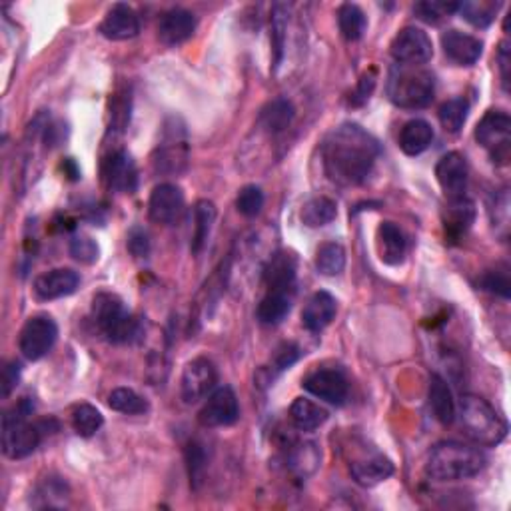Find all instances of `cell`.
Listing matches in <instances>:
<instances>
[{
	"label": "cell",
	"mask_w": 511,
	"mask_h": 511,
	"mask_svg": "<svg viewBox=\"0 0 511 511\" xmlns=\"http://www.w3.org/2000/svg\"><path fill=\"white\" fill-rule=\"evenodd\" d=\"M378 154V140L358 124L338 126L322 144L323 170L330 180L339 186H355L366 180Z\"/></svg>",
	"instance_id": "6da1fadb"
},
{
	"label": "cell",
	"mask_w": 511,
	"mask_h": 511,
	"mask_svg": "<svg viewBox=\"0 0 511 511\" xmlns=\"http://www.w3.org/2000/svg\"><path fill=\"white\" fill-rule=\"evenodd\" d=\"M485 461L483 451L474 445L443 442L429 451L426 474L435 482H459L480 474Z\"/></svg>",
	"instance_id": "7a4b0ae2"
},
{
	"label": "cell",
	"mask_w": 511,
	"mask_h": 511,
	"mask_svg": "<svg viewBox=\"0 0 511 511\" xmlns=\"http://www.w3.org/2000/svg\"><path fill=\"white\" fill-rule=\"evenodd\" d=\"M32 411V403L27 397L19 405L6 413L3 418V451L11 459H24L30 453H35L43 442V437L51 429L52 419L38 421V424H28L27 418Z\"/></svg>",
	"instance_id": "3957f363"
},
{
	"label": "cell",
	"mask_w": 511,
	"mask_h": 511,
	"mask_svg": "<svg viewBox=\"0 0 511 511\" xmlns=\"http://www.w3.org/2000/svg\"><path fill=\"white\" fill-rule=\"evenodd\" d=\"M459 419L466 434L475 443L493 448L506 440L507 424L480 395H464L459 402Z\"/></svg>",
	"instance_id": "277c9868"
},
{
	"label": "cell",
	"mask_w": 511,
	"mask_h": 511,
	"mask_svg": "<svg viewBox=\"0 0 511 511\" xmlns=\"http://www.w3.org/2000/svg\"><path fill=\"white\" fill-rule=\"evenodd\" d=\"M435 94V78L426 68L400 67L394 68L387 80V96L395 107L418 110L432 104Z\"/></svg>",
	"instance_id": "5b68a950"
},
{
	"label": "cell",
	"mask_w": 511,
	"mask_h": 511,
	"mask_svg": "<svg viewBox=\"0 0 511 511\" xmlns=\"http://www.w3.org/2000/svg\"><path fill=\"white\" fill-rule=\"evenodd\" d=\"M92 315L96 326L107 336L108 342H132L140 331V323L134 320V315L126 310L124 302L116 294L102 291L96 296L92 302Z\"/></svg>",
	"instance_id": "8992f818"
},
{
	"label": "cell",
	"mask_w": 511,
	"mask_h": 511,
	"mask_svg": "<svg viewBox=\"0 0 511 511\" xmlns=\"http://www.w3.org/2000/svg\"><path fill=\"white\" fill-rule=\"evenodd\" d=\"M475 140L491 154L493 162H507L511 150V118L507 112H485L475 128Z\"/></svg>",
	"instance_id": "52a82bcc"
},
{
	"label": "cell",
	"mask_w": 511,
	"mask_h": 511,
	"mask_svg": "<svg viewBox=\"0 0 511 511\" xmlns=\"http://www.w3.org/2000/svg\"><path fill=\"white\" fill-rule=\"evenodd\" d=\"M56 338H59V326L51 315H35L24 323L20 331V352L27 360L36 362L52 350Z\"/></svg>",
	"instance_id": "ba28073f"
},
{
	"label": "cell",
	"mask_w": 511,
	"mask_h": 511,
	"mask_svg": "<svg viewBox=\"0 0 511 511\" xmlns=\"http://www.w3.org/2000/svg\"><path fill=\"white\" fill-rule=\"evenodd\" d=\"M218 371L208 358H196L186 363L180 379V394L186 403H198L214 392Z\"/></svg>",
	"instance_id": "9c48e42d"
},
{
	"label": "cell",
	"mask_w": 511,
	"mask_h": 511,
	"mask_svg": "<svg viewBox=\"0 0 511 511\" xmlns=\"http://www.w3.org/2000/svg\"><path fill=\"white\" fill-rule=\"evenodd\" d=\"M392 56L402 67H421L434 56V44L421 28L408 27L394 38Z\"/></svg>",
	"instance_id": "30bf717a"
},
{
	"label": "cell",
	"mask_w": 511,
	"mask_h": 511,
	"mask_svg": "<svg viewBox=\"0 0 511 511\" xmlns=\"http://www.w3.org/2000/svg\"><path fill=\"white\" fill-rule=\"evenodd\" d=\"M240 418L238 397L230 386H222L208 395L200 410V424L204 427H224L236 424Z\"/></svg>",
	"instance_id": "8fae6325"
},
{
	"label": "cell",
	"mask_w": 511,
	"mask_h": 511,
	"mask_svg": "<svg viewBox=\"0 0 511 511\" xmlns=\"http://www.w3.org/2000/svg\"><path fill=\"white\" fill-rule=\"evenodd\" d=\"M184 212V194L176 184H158L150 194L148 214L156 224L172 226Z\"/></svg>",
	"instance_id": "7c38bea8"
},
{
	"label": "cell",
	"mask_w": 511,
	"mask_h": 511,
	"mask_svg": "<svg viewBox=\"0 0 511 511\" xmlns=\"http://www.w3.org/2000/svg\"><path fill=\"white\" fill-rule=\"evenodd\" d=\"M467 162L459 152H448L435 166V176L448 200L466 198L467 190Z\"/></svg>",
	"instance_id": "4fadbf2b"
},
{
	"label": "cell",
	"mask_w": 511,
	"mask_h": 511,
	"mask_svg": "<svg viewBox=\"0 0 511 511\" xmlns=\"http://www.w3.org/2000/svg\"><path fill=\"white\" fill-rule=\"evenodd\" d=\"M154 164H156L158 172L164 174L182 172L186 164H188V144H186L184 130L176 126V120L174 126H168L166 138L164 142L160 144L158 156L154 160Z\"/></svg>",
	"instance_id": "5bb4252c"
},
{
	"label": "cell",
	"mask_w": 511,
	"mask_h": 511,
	"mask_svg": "<svg viewBox=\"0 0 511 511\" xmlns=\"http://www.w3.org/2000/svg\"><path fill=\"white\" fill-rule=\"evenodd\" d=\"M304 387L331 405H342L347 397V379L339 370H315L304 379Z\"/></svg>",
	"instance_id": "9a60e30c"
},
{
	"label": "cell",
	"mask_w": 511,
	"mask_h": 511,
	"mask_svg": "<svg viewBox=\"0 0 511 511\" xmlns=\"http://www.w3.org/2000/svg\"><path fill=\"white\" fill-rule=\"evenodd\" d=\"M442 48L443 54L448 56L453 64H458V67H472V64L480 60L483 43L480 38L464 35V32L459 30H448L442 36Z\"/></svg>",
	"instance_id": "2e32d148"
},
{
	"label": "cell",
	"mask_w": 511,
	"mask_h": 511,
	"mask_svg": "<svg viewBox=\"0 0 511 511\" xmlns=\"http://www.w3.org/2000/svg\"><path fill=\"white\" fill-rule=\"evenodd\" d=\"M104 180H107L110 190L132 194L138 184V172L132 156L124 150L112 154V156L104 162Z\"/></svg>",
	"instance_id": "e0dca14e"
},
{
	"label": "cell",
	"mask_w": 511,
	"mask_h": 511,
	"mask_svg": "<svg viewBox=\"0 0 511 511\" xmlns=\"http://www.w3.org/2000/svg\"><path fill=\"white\" fill-rule=\"evenodd\" d=\"M78 283H80L78 272L68 270V267H56V270L38 275L35 282V294L40 299H44V302H51V299L75 294Z\"/></svg>",
	"instance_id": "ac0fdd59"
},
{
	"label": "cell",
	"mask_w": 511,
	"mask_h": 511,
	"mask_svg": "<svg viewBox=\"0 0 511 511\" xmlns=\"http://www.w3.org/2000/svg\"><path fill=\"white\" fill-rule=\"evenodd\" d=\"M99 30L108 40H130L140 32V19L128 4H115L104 16Z\"/></svg>",
	"instance_id": "d6986e66"
},
{
	"label": "cell",
	"mask_w": 511,
	"mask_h": 511,
	"mask_svg": "<svg viewBox=\"0 0 511 511\" xmlns=\"http://www.w3.org/2000/svg\"><path fill=\"white\" fill-rule=\"evenodd\" d=\"M196 30V16L186 8H172L162 14L158 22V36L164 44L176 46L188 40Z\"/></svg>",
	"instance_id": "ffe728a7"
},
{
	"label": "cell",
	"mask_w": 511,
	"mask_h": 511,
	"mask_svg": "<svg viewBox=\"0 0 511 511\" xmlns=\"http://www.w3.org/2000/svg\"><path fill=\"white\" fill-rule=\"evenodd\" d=\"M350 474L355 483L363 485V488H374V485L382 483L387 477L394 475V464L392 459L382 456V453H374V456L370 458L352 461Z\"/></svg>",
	"instance_id": "44dd1931"
},
{
	"label": "cell",
	"mask_w": 511,
	"mask_h": 511,
	"mask_svg": "<svg viewBox=\"0 0 511 511\" xmlns=\"http://www.w3.org/2000/svg\"><path fill=\"white\" fill-rule=\"evenodd\" d=\"M336 312H338L336 298L328 294V291H315L304 306L302 323L306 326V330L322 331L336 318Z\"/></svg>",
	"instance_id": "7402d4cb"
},
{
	"label": "cell",
	"mask_w": 511,
	"mask_h": 511,
	"mask_svg": "<svg viewBox=\"0 0 511 511\" xmlns=\"http://www.w3.org/2000/svg\"><path fill=\"white\" fill-rule=\"evenodd\" d=\"M296 270H298V266H296L294 254H290V252L274 254L264 270V280H266L267 290L294 291Z\"/></svg>",
	"instance_id": "603a6c76"
},
{
	"label": "cell",
	"mask_w": 511,
	"mask_h": 511,
	"mask_svg": "<svg viewBox=\"0 0 511 511\" xmlns=\"http://www.w3.org/2000/svg\"><path fill=\"white\" fill-rule=\"evenodd\" d=\"M429 408H432L435 419H440L442 424H451L458 416L456 402H453L451 389L445 384V379L442 376L434 374L429 378Z\"/></svg>",
	"instance_id": "cb8c5ba5"
},
{
	"label": "cell",
	"mask_w": 511,
	"mask_h": 511,
	"mask_svg": "<svg viewBox=\"0 0 511 511\" xmlns=\"http://www.w3.org/2000/svg\"><path fill=\"white\" fill-rule=\"evenodd\" d=\"M291 294H294V291L267 290V294L262 298V302L258 304L256 310L259 323H264V326H278L290 314Z\"/></svg>",
	"instance_id": "d4e9b609"
},
{
	"label": "cell",
	"mask_w": 511,
	"mask_h": 511,
	"mask_svg": "<svg viewBox=\"0 0 511 511\" xmlns=\"http://www.w3.org/2000/svg\"><path fill=\"white\" fill-rule=\"evenodd\" d=\"M434 140V128L426 120H410L408 124H403L400 132V148L408 156H418V154L426 152L429 144Z\"/></svg>",
	"instance_id": "484cf974"
},
{
	"label": "cell",
	"mask_w": 511,
	"mask_h": 511,
	"mask_svg": "<svg viewBox=\"0 0 511 511\" xmlns=\"http://www.w3.org/2000/svg\"><path fill=\"white\" fill-rule=\"evenodd\" d=\"M378 246L379 258L389 266L403 262L405 256V236L394 222H384L378 228Z\"/></svg>",
	"instance_id": "4316f807"
},
{
	"label": "cell",
	"mask_w": 511,
	"mask_h": 511,
	"mask_svg": "<svg viewBox=\"0 0 511 511\" xmlns=\"http://www.w3.org/2000/svg\"><path fill=\"white\" fill-rule=\"evenodd\" d=\"M296 116V108L288 99H275L267 102L259 112V124L270 134H280L286 130Z\"/></svg>",
	"instance_id": "83f0119b"
},
{
	"label": "cell",
	"mask_w": 511,
	"mask_h": 511,
	"mask_svg": "<svg viewBox=\"0 0 511 511\" xmlns=\"http://www.w3.org/2000/svg\"><path fill=\"white\" fill-rule=\"evenodd\" d=\"M290 419L299 432H314V429L326 424L328 411L320 408L318 403L306 400V397H298L290 408Z\"/></svg>",
	"instance_id": "f1b7e54d"
},
{
	"label": "cell",
	"mask_w": 511,
	"mask_h": 511,
	"mask_svg": "<svg viewBox=\"0 0 511 511\" xmlns=\"http://www.w3.org/2000/svg\"><path fill=\"white\" fill-rule=\"evenodd\" d=\"M216 220V208L212 202L200 200L194 206V236H192V254H200L206 246Z\"/></svg>",
	"instance_id": "f546056e"
},
{
	"label": "cell",
	"mask_w": 511,
	"mask_h": 511,
	"mask_svg": "<svg viewBox=\"0 0 511 511\" xmlns=\"http://www.w3.org/2000/svg\"><path fill=\"white\" fill-rule=\"evenodd\" d=\"M288 464L291 474L298 477H307L312 475L320 466V450L314 442H304L298 443L294 450H291Z\"/></svg>",
	"instance_id": "4dcf8cb0"
},
{
	"label": "cell",
	"mask_w": 511,
	"mask_h": 511,
	"mask_svg": "<svg viewBox=\"0 0 511 511\" xmlns=\"http://www.w3.org/2000/svg\"><path fill=\"white\" fill-rule=\"evenodd\" d=\"M338 214L336 202L326 196L312 198L310 202H306L302 208V222L310 228H322V226L330 224Z\"/></svg>",
	"instance_id": "1f68e13d"
},
{
	"label": "cell",
	"mask_w": 511,
	"mask_h": 511,
	"mask_svg": "<svg viewBox=\"0 0 511 511\" xmlns=\"http://www.w3.org/2000/svg\"><path fill=\"white\" fill-rule=\"evenodd\" d=\"M68 485L62 477H46L44 482H40L36 485L35 496L38 498L36 507H62L68 499Z\"/></svg>",
	"instance_id": "d6a6232c"
},
{
	"label": "cell",
	"mask_w": 511,
	"mask_h": 511,
	"mask_svg": "<svg viewBox=\"0 0 511 511\" xmlns=\"http://www.w3.org/2000/svg\"><path fill=\"white\" fill-rule=\"evenodd\" d=\"M338 24L342 36L350 43H355L366 30V14L358 4H342L338 11Z\"/></svg>",
	"instance_id": "836d02e7"
},
{
	"label": "cell",
	"mask_w": 511,
	"mask_h": 511,
	"mask_svg": "<svg viewBox=\"0 0 511 511\" xmlns=\"http://www.w3.org/2000/svg\"><path fill=\"white\" fill-rule=\"evenodd\" d=\"M474 218L475 210L467 198L450 200L448 216H445V230L453 234V236H459V234H464L469 226H472Z\"/></svg>",
	"instance_id": "e575fe53"
},
{
	"label": "cell",
	"mask_w": 511,
	"mask_h": 511,
	"mask_svg": "<svg viewBox=\"0 0 511 511\" xmlns=\"http://www.w3.org/2000/svg\"><path fill=\"white\" fill-rule=\"evenodd\" d=\"M108 405L118 413H126V416H140V413L148 411V402L130 387L112 389V394L108 395Z\"/></svg>",
	"instance_id": "d590c367"
},
{
	"label": "cell",
	"mask_w": 511,
	"mask_h": 511,
	"mask_svg": "<svg viewBox=\"0 0 511 511\" xmlns=\"http://www.w3.org/2000/svg\"><path fill=\"white\" fill-rule=\"evenodd\" d=\"M315 267L323 275H338L344 272L346 267V250L336 244V242H328L322 244L315 252Z\"/></svg>",
	"instance_id": "8d00e7d4"
},
{
	"label": "cell",
	"mask_w": 511,
	"mask_h": 511,
	"mask_svg": "<svg viewBox=\"0 0 511 511\" xmlns=\"http://www.w3.org/2000/svg\"><path fill=\"white\" fill-rule=\"evenodd\" d=\"M104 424L102 413L91 403H80L72 410V427L83 437H92Z\"/></svg>",
	"instance_id": "74e56055"
},
{
	"label": "cell",
	"mask_w": 511,
	"mask_h": 511,
	"mask_svg": "<svg viewBox=\"0 0 511 511\" xmlns=\"http://www.w3.org/2000/svg\"><path fill=\"white\" fill-rule=\"evenodd\" d=\"M499 11V3H491V0H480V3H461L458 6V12L464 16V19L474 24L477 28L490 27L496 19V14Z\"/></svg>",
	"instance_id": "f35d334b"
},
{
	"label": "cell",
	"mask_w": 511,
	"mask_h": 511,
	"mask_svg": "<svg viewBox=\"0 0 511 511\" xmlns=\"http://www.w3.org/2000/svg\"><path fill=\"white\" fill-rule=\"evenodd\" d=\"M467 110H469V104L464 99H451L448 102H443L440 108V123L445 132L458 134L466 124Z\"/></svg>",
	"instance_id": "ab89813d"
},
{
	"label": "cell",
	"mask_w": 511,
	"mask_h": 511,
	"mask_svg": "<svg viewBox=\"0 0 511 511\" xmlns=\"http://www.w3.org/2000/svg\"><path fill=\"white\" fill-rule=\"evenodd\" d=\"M458 3H437V0H432V3H418L413 6V12L418 14L419 20L427 24H437L443 19H448L453 12H458Z\"/></svg>",
	"instance_id": "60d3db41"
},
{
	"label": "cell",
	"mask_w": 511,
	"mask_h": 511,
	"mask_svg": "<svg viewBox=\"0 0 511 511\" xmlns=\"http://www.w3.org/2000/svg\"><path fill=\"white\" fill-rule=\"evenodd\" d=\"M288 28V6L286 4H274L272 8V44L275 52V67L282 60L283 52V36H286Z\"/></svg>",
	"instance_id": "b9f144b4"
},
{
	"label": "cell",
	"mask_w": 511,
	"mask_h": 511,
	"mask_svg": "<svg viewBox=\"0 0 511 511\" xmlns=\"http://www.w3.org/2000/svg\"><path fill=\"white\" fill-rule=\"evenodd\" d=\"M236 208H238V212L246 218L258 216L264 208V192L254 184L244 186L236 198Z\"/></svg>",
	"instance_id": "7bdbcfd3"
},
{
	"label": "cell",
	"mask_w": 511,
	"mask_h": 511,
	"mask_svg": "<svg viewBox=\"0 0 511 511\" xmlns=\"http://www.w3.org/2000/svg\"><path fill=\"white\" fill-rule=\"evenodd\" d=\"M480 286L485 291H490V294H496V296H501V298L507 299L511 294V282H509L507 267H504V270L485 272L480 280Z\"/></svg>",
	"instance_id": "ee69618b"
},
{
	"label": "cell",
	"mask_w": 511,
	"mask_h": 511,
	"mask_svg": "<svg viewBox=\"0 0 511 511\" xmlns=\"http://www.w3.org/2000/svg\"><path fill=\"white\" fill-rule=\"evenodd\" d=\"M100 248L92 238L88 236H75L70 240V256L83 264H94L99 259Z\"/></svg>",
	"instance_id": "f6af8a7d"
},
{
	"label": "cell",
	"mask_w": 511,
	"mask_h": 511,
	"mask_svg": "<svg viewBox=\"0 0 511 511\" xmlns=\"http://www.w3.org/2000/svg\"><path fill=\"white\" fill-rule=\"evenodd\" d=\"M186 458H188V474H190V483L196 488L202 482V475H204L206 469V453L202 450L200 443H190L188 451H186Z\"/></svg>",
	"instance_id": "bcb514c9"
},
{
	"label": "cell",
	"mask_w": 511,
	"mask_h": 511,
	"mask_svg": "<svg viewBox=\"0 0 511 511\" xmlns=\"http://www.w3.org/2000/svg\"><path fill=\"white\" fill-rule=\"evenodd\" d=\"M128 250L134 258H148L150 240L142 228H132L128 234Z\"/></svg>",
	"instance_id": "7dc6e473"
},
{
	"label": "cell",
	"mask_w": 511,
	"mask_h": 511,
	"mask_svg": "<svg viewBox=\"0 0 511 511\" xmlns=\"http://www.w3.org/2000/svg\"><path fill=\"white\" fill-rule=\"evenodd\" d=\"M299 358V350L294 344H283L278 354H275V370L282 371V370H288L291 363Z\"/></svg>",
	"instance_id": "c3c4849f"
},
{
	"label": "cell",
	"mask_w": 511,
	"mask_h": 511,
	"mask_svg": "<svg viewBox=\"0 0 511 511\" xmlns=\"http://www.w3.org/2000/svg\"><path fill=\"white\" fill-rule=\"evenodd\" d=\"M19 379H20V363L11 362L3 371V395L4 397L11 395L12 389L19 386Z\"/></svg>",
	"instance_id": "681fc988"
},
{
	"label": "cell",
	"mask_w": 511,
	"mask_h": 511,
	"mask_svg": "<svg viewBox=\"0 0 511 511\" xmlns=\"http://www.w3.org/2000/svg\"><path fill=\"white\" fill-rule=\"evenodd\" d=\"M374 86H376V78H374V76H363L360 86H358V91H355V94H354L352 104L366 102V100L370 99L371 91H374Z\"/></svg>",
	"instance_id": "f907efd6"
},
{
	"label": "cell",
	"mask_w": 511,
	"mask_h": 511,
	"mask_svg": "<svg viewBox=\"0 0 511 511\" xmlns=\"http://www.w3.org/2000/svg\"><path fill=\"white\" fill-rule=\"evenodd\" d=\"M499 70H501V80H504V86L507 91V84H509V46L507 43H501L499 46Z\"/></svg>",
	"instance_id": "816d5d0a"
}]
</instances>
